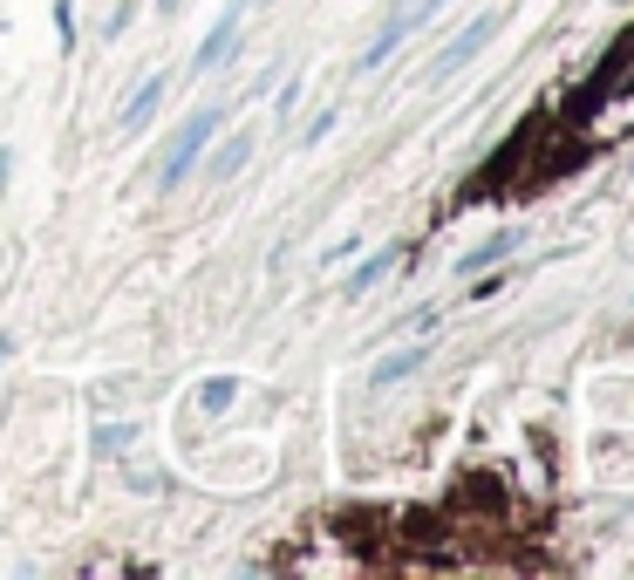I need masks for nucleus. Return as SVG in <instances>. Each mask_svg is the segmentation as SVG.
<instances>
[{
  "label": "nucleus",
  "mask_w": 634,
  "mask_h": 580,
  "mask_svg": "<svg viewBox=\"0 0 634 580\" xmlns=\"http://www.w3.org/2000/svg\"><path fill=\"white\" fill-rule=\"evenodd\" d=\"M219 123H225V110H219V103H212V110H191L185 123H178V137L164 144V171H157V185H164V192H178V178H185L191 164L205 157V144L219 137Z\"/></svg>",
  "instance_id": "nucleus-1"
},
{
  "label": "nucleus",
  "mask_w": 634,
  "mask_h": 580,
  "mask_svg": "<svg viewBox=\"0 0 634 580\" xmlns=\"http://www.w3.org/2000/svg\"><path fill=\"white\" fill-rule=\"evenodd\" d=\"M246 7H253V0H232V7H225L219 21H212V35L198 41V55H191V76H212V69H219L225 55L239 48V28H246Z\"/></svg>",
  "instance_id": "nucleus-2"
},
{
  "label": "nucleus",
  "mask_w": 634,
  "mask_h": 580,
  "mask_svg": "<svg viewBox=\"0 0 634 580\" xmlns=\"http://www.w3.org/2000/svg\"><path fill=\"white\" fill-rule=\"evenodd\" d=\"M491 35H498V14H478V21H471V28H464V35H457V41H450V48H444V55L430 62V82L457 76V69H464V62H471V55H478V48H485Z\"/></svg>",
  "instance_id": "nucleus-3"
},
{
  "label": "nucleus",
  "mask_w": 634,
  "mask_h": 580,
  "mask_svg": "<svg viewBox=\"0 0 634 580\" xmlns=\"http://www.w3.org/2000/svg\"><path fill=\"white\" fill-rule=\"evenodd\" d=\"M519 239H525L519 226H498V232H485V239H478V246H471V253L457 260V273H478V267H498V260H512V253H519Z\"/></svg>",
  "instance_id": "nucleus-4"
},
{
  "label": "nucleus",
  "mask_w": 634,
  "mask_h": 580,
  "mask_svg": "<svg viewBox=\"0 0 634 580\" xmlns=\"http://www.w3.org/2000/svg\"><path fill=\"white\" fill-rule=\"evenodd\" d=\"M157 103H164V76L137 82V96H130V103L116 110V130H123V137H137V130H144L150 116H157Z\"/></svg>",
  "instance_id": "nucleus-5"
},
{
  "label": "nucleus",
  "mask_w": 634,
  "mask_h": 580,
  "mask_svg": "<svg viewBox=\"0 0 634 580\" xmlns=\"http://www.w3.org/2000/svg\"><path fill=\"white\" fill-rule=\"evenodd\" d=\"M396 260H403V246H382V253H369L362 267H355L348 280H341V294H348V301H355V294H369V287H375V280H382L389 267H396Z\"/></svg>",
  "instance_id": "nucleus-6"
},
{
  "label": "nucleus",
  "mask_w": 634,
  "mask_h": 580,
  "mask_svg": "<svg viewBox=\"0 0 634 580\" xmlns=\"http://www.w3.org/2000/svg\"><path fill=\"white\" fill-rule=\"evenodd\" d=\"M423 369V348H403V355H389V362H375V389H389V383H403V376H416Z\"/></svg>",
  "instance_id": "nucleus-7"
},
{
  "label": "nucleus",
  "mask_w": 634,
  "mask_h": 580,
  "mask_svg": "<svg viewBox=\"0 0 634 580\" xmlns=\"http://www.w3.org/2000/svg\"><path fill=\"white\" fill-rule=\"evenodd\" d=\"M246 157H253V130H232V137L219 144V157H212V171H219V178H232Z\"/></svg>",
  "instance_id": "nucleus-8"
},
{
  "label": "nucleus",
  "mask_w": 634,
  "mask_h": 580,
  "mask_svg": "<svg viewBox=\"0 0 634 580\" xmlns=\"http://www.w3.org/2000/svg\"><path fill=\"white\" fill-rule=\"evenodd\" d=\"M232 396H239V383H232V376H205V389H198V410H212V417H219Z\"/></svg>",
  "instance_id": "nucleus-9"
},
{
  "label": "nucleus",
  "mask_w": 634,
  "mask_h": 580,
  "mask_svg": "<svg viewBox=\"0 0 634 580\" xmlns=\"http://www.w3.org/2000/svg\"><path fill=\"white\" fill-rule=\"evenodd\" d=\"M55 35H62V48L75 55V0H55Z\"/></svg>",
  "instance_id": "nucleus-10"
},
{
  "label": "nucleus",
  "mask_w": 634,
  "mask_h": 580,
  "mask_svg": "<svg viewBox=\"0 0 634 580\" xmlns=\"http://www.w3.org/2000/svg\"><path fill=\"white\" fill-rule=\"evenodd\" d=\"M7 164H14V151H0V185H7Z\"/></svg>",
  "instance_id": "nucleus-11"
},
{
  "label": "nucleus",
  "mask_w": 634,
  "mask_h": 580,
  "mask_svg": "<svg viewBox=\"0 0 634 580\" xmlns=\"http://www.w3.org/2000/svg\"><path fill=\"white\" fill-rule=\"evenodd\" d=\"M157 7H164V14H178V7H185V0H157Z\"/></svg>",
  "instance_id": "nucleus-12"
}]
</instances>
